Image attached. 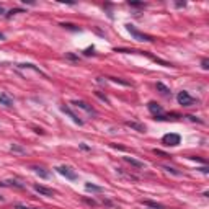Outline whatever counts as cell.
<instances>
[{"label": "cell", "mask_w": 209, "mask_h": 209, "mask_svg": "<svg viewBox=\"0 0 209 209\" xmlns=\"http://www.w3.org/2000/svg\"><path fill=\"white\" fill-rule=\"evenodd\" d=\"M0 186H7V183H2V182H0Z\"/></svg>", "instance_id": "obj_37"}, {"label": "cell", "mask_w": 209, "mask_h": 209, "mask_svg": "<svg viewBox=\"0 0 209 209\" xmlns=\"http://www.w3.org/2000/svg\"><path fill=\"white\" fill-rule=\"evenodd\" d=\"M17 13H25V10H23V8H11L8 13H5V17L7 18H11L13 15H17Z\"/></svg>", "instance_id": "obj_17"}, {"label": "cell", "mask_w": 209, "mask_h": 209, "mask_svg": "<svg viewBox=\"0 0 209 209\" xmlns=\"http://www.w3.org/2000/svg\"><path fill=\"white\" fill-rule=\"evenodd\" d=\"M80 147H82L83 150H90V147H88V146H85V144H82V146H80Z\"/></svg>", "instance_id": "obj_35"}, {"label": "cell", "mask_w": 209, "mask_h": 209, "mask_svg": "<svg viewBox=\"0 0 209 209\" xmlns=\"http://www.w3.org/2000/svg\"><path fill=\"white\" fill-rule=\"evenodd\" d=\"M61 111H62V113H66V114H69V116H70V118H72V121H74L75 124H79V126H82V124H83V121H82V119H80V118H79V116H77V114H75V113H74V111H72V110H70V108H69V106H67V104H66V106H61Z\"/></svg>", "instance_id": "obj_6"}, {"label": "cell", "mask_w": 209, "mask_h": 209, "mask_svg": "<svg viewBox=\"0 0 209 209\" xmlns=\"http://www.w3.org/2000/svg\"><path fill=\"white\" fill-rule=\"evenodd\" d=\"M162 142H163V146H167V147H176L182 142V137H180L178 134H175V132H168V134H165L162 137Z\"/></svg>", "instance_id": "obj_2"}, {"label": "cell", "mask_w": 209, "mask_h": 209, "mask_svg": "<svg viewBox=\"0 0 209 209\" xmlns=\"http://www.w3.org/2000/svg\"><path fill=\"white\" fill-rule=\"evenodd\" d=\"M21 2H23V3H30V5H34L33 0H21Z\"/></svg>", "instance_id": "obj_33"}, {"label": "cell", "mask_w": 209, "mask_h": 209, "mask_svg": "<svg viewBox=\"0 0 209 209\" xmlns=\"http://www.w3.org/2000/svg\"><path fill=\"white\" fill-rule=\"evenodd\" d=\"M162 168H163V170H167L168 173H173V175H176V176H180V175H182V172L175 170V168H172V167H167V165H163Z\"/></svg>", "instance_id": "obj_20"}, {"label": "cell", "mask_w": 209, "mask_h": 209, "mask_svg": "<svg viewBox=\"0 0 209 209\" xmlns=\"http://www.w3.org/2000/svg\"><path fill=\"white\" fill-rule=\"evenodd\" d=\"M201 172H203V173H207L209 168H207V167H203V168H201Z\"/></svg>", "instance_id": "obj_34"}, {"label": "cell", "mask_w": 209, "mask_h": 209, "mask_svg": "<svg viewBox=\"0 0 209 209\" xmlns=\"http://www.w3.org/2000/svg\"><path fill=\"white\" fill-rule=\"evenodd\" d=\"M157 90H160V93H163V95H170V88L165 87L163 83H160V82H157Z\"/></svg>", "instance_id": "obj_16"}, {"label": "cell", "mask_w": 209, "mask_h": 209, "mask_svg": "<svg viewBox=\"0 0 209 209\" xmlns=\"http://www.w3.org/2000/svg\"><path fill=\"white\" fill-rule=\"evenodd\" d=\"M186 118H188V119H190V121H196V123H203V121H201V119H199V118H196V116H193V114H188V116H186Z\"/></svg>", "instance_id": "obj_29"}, {"label": "cell", "mask_w": 209, "mask_h": 209, "mask_svg": "<svg viewBox=\"0 0 209 209\" xmlns=\"http://www.w3.org/2000/svg\"><path fill=\"white\" fill-rule=\"evenodd\" d=\"M3 38H5V36H3L2 33H0V39H3Z\"/></svg>", "instance_id": "obj_38"}, {"label": "cell", "mask_w": 209, "mask_h": 209, "mask_svg": "<svg viewBox=\"0 0 209 209\" xmlns=\"http://www.w3.org/2000/svg\"><path fill=\"white\" fill-rule=\"evenodd\" d=\"M18 67H21V69H33L34 72H38L39 75H43L44 79H47V75L44 74V72H43L41 69H38V67H36V66H33V64H18Z\"/></svg>", "instance_id": "obj_12"}, {"label": "cell", "mask_w": 209, "mask_h": 209, "mask_svg": "<svg viewBox=\"0 0 209 209\" xmlns=\"http://www.w3.org/2000/svg\"><path fill=\"white\" fill-rule=\"evenodd\" d=\"M15 209H30V207L25 206V204H15Z\"/></svg>", "instance_id": "obj_31"}, {"label": "cell", "mask_w": 209, "mask_h": 209, "mask_svg": "<svg viewBox=\"0 0 209 209\" xmlns=\"http://www.w3.org/2000/svg\"><path fill=\"white\" fill-rule=\"evenodd\" d=\"M147 108H149V111H150L152 114L155 116H162L163 114V110H162V106H160V104H157L155 101H149L147 103Z\"/></svg>", "instance_id": "obj_7"}, {"label": "cell", "mask_w": 209, "mask_h": 209, "mask_svg": "<svg viewBox=\"0 0 209 209\" xmlns=\"http://www.w3.org/2000/svg\"><path fill=\"white\" fill-rule=\"evenodd\" d=\"M61 26L67 28V30H70V31H80V28H79L77 25H72V23H62Z\"/></svg>", "instance_id": "obj_19"}, {"label": "cell", "mask_w": 209, "mask_h": 209, "mask_svg": "<svg viewBox=\"0 0 209 209\" xmlns=\"http://www.w3.org/2000/svg\"><path fill=\"white\" fill-rule=\"evenodd\" d=\"M0 201H3V198H2V196H0Z\"/></svg>", "instance_id": "obj_39"}, {"label": "cell", "mask_w": 209, "mask_h": 209, "mask_svg": "<svg viewBox=\"0 0 209 209\" xmlns=\"http://www.w3.org/2000/svg\"><path fill=\"white\" fill-rule=\"evenodd\" d=\"M72 104H74V106H77V108H82L83 111H87V113H90V114H96V111H95L88 103L83 101V100H74V101H72Z\"/></svg>", "instance_id": "obj_5"}, {"label": "cell", "mask_w": 209, "mask_h": 209, "mask_svg": "<svg viewBox=\"0 0 209 209\" xmlns=\"http://www.w3.org/2000/svg\"><path fill=\"white\" fill-rule=\"evenodd\" d=\"M201 67H203L204 70L209 69V61H207V59H203V62H201Z\"/></svg>", "instance_id": "obj_27"}, {"label": "cell", "mask_w": 209, "mask_h": 209, "mask_svg": "<svg viewBox=\"0 0 209 209\" xmlns=\"http://www.w3.org/2000/svg\"><path fill=\"white\" fill-rule=\"evenodd\" d=\"M66 56L69 59H72V61H79V57H77V56H74V54H66Z\"/></svg>", "instance_id": "obj_32"}, {"label": "cell", "mask_w": 209, "mask_h": 209, "mask_svg": "<svg viewBox=\"0 0 209 209\" xmlns=\"http://www.w3.org/2000/svg\"><path fill=\"white\" fill-rule=\"evenodd\" d=\"M126 30L129 31V33H131V36L136 39V41H147V43H152V41H154V38H152L150 34L140 33V31H137V30H136V28L132 26V25H129V23H127V25H126Z\"/></svg>", "instance_id": "obj_1"}, {"label": "cell", "mask_w": 209, "mask_h": 209, "mask_svg": "<svg viewBox=\"0 0 209 209\" xmlns=\"http://www.w3.org/2000/svg\"><path fill=\"white\" fill-rule=\"evenodd\" d=\"M124 160H126L129 165L136 167V168H146V163H144V162H139V160L132 159V157H124Z\"/></svg>", "instance_id": "obj_11"}, {"label": "cell", "mask_w": 209, "mask_h": 209, "mask_svg": "<svg viewBox=\"0 0 209 209\" xmlns=\"http://www.w3.org/2000/svg\"><path fill=\"white\" fill-rule=\"evenodd\" d=\"M191 160H196V162H201V163H206V160H203V159H199V157H190Z\"/></svg>", "instance_id": "obj_30"}, {"label": "cell", "mask_w": 209, "mask_h": 209, "mask_svg": "<svg viewBox=\"0 0 209 209\" xmlns=\"http://www.w3.org/2000/svg\"><path fill=\"white\" fill-rule=\"evenodd\" d=\"M124 124H126L127 127H131V129L137 131V132H144V131H146V126H144V124L136 123V121H124Z\"/></svg>", "instance_id": "obj_10"}, {"label": "cell", "mask_w": 209, "mask_h": 209, "mask_svg": "<svg viewBox=\"0 0 209 209\" xmlns=\"http://www.w3.org/2000/svg\"><path fill=\"white\" fill-rule=\"evenodd\" d=\"M0 104H3V106H7V108L13 106V98H11L8 93H0Z\"/></svg>", "instance_id": "obj_9"}, {"label": "cell", "mask_w": 209, "mask_h": 209, "mask_svg": "<svg viewBox=\"0 0 209 209\" xmlns=\"http://www.w3.org/2000/svg\"><path fill=\"white\" fill-rule=\"evenodd\" d=\"M33 170L36 172V175H39L41 178H49V172H46L41 167H33Z\"/></svg>", "instance_id": "obj_13"}, {"label": "cell", "mask_w": 209, "mask_h": 209, "mask_svg": "<svg viewBox=\"0 0 209 209\" xmlns=\"http://www.w3.org/2000/svg\"><path fill=\"white\" fill-rule=\"evenodd\" d=\"M10 150L11 152H18V154H25V149H23V147H20L18 146V144H11V146H10Z\"/></svg>", "instance_id": "obj_18"}, {"label": "cell", "mask_w": 209, "mask_h": 209, "mask_svg": "<svg viewBox=\"0 0 209 209\" xmlns=\"http://www.w3.org/2000/svg\"><path fill=\"white\" fill-rule=\"evenodd\" d=\"M154 154H155V155H160V157H163V159H167V157H170V155L167 154V152L160 150V149H154Z\"/></svg>", "instance_id": "obj_22"}, {"label": "cell", "mask_w": 209, "mask_h": 209, "mask_svg": "<svg viewBox=\"0 0 209 209\" xmlns=\"http://www.w3.org/2000/svg\"><path fill=\"white\" fill-rule=\"evenodd\" d=\"M5 13V8H3V5H0V15Z\"/></svg>", "instance_id": "obj_36"}, {"label": "cell", "mask_w": 209, "mask_h": 209, "mask_svg": "<svg viewBox=\"0 0 209 209\" xmlns=\"http://www.w3.org/2000/svg\"><path fill=\"white\" fill-rule=\"evenodd\" d=\"M93 51H95V47L90 46V47H87V49L83 51V54H85V56H92V54H93Z\"/></svg>", "instance_id": "obj_24"}, {"label": "cell", "mask_w": 209, "mask_h": 209, "mask_svg": "<svg viewBox=\"0 0 209 209\" xmlns=\"http://www.w3.org/2000/svg\"><path fill=\"white\" fill-rule=\"evenodd\" d=\"M95 95H96V96H98V98H101V100H103V101H106V103H110V100H108V98H106V96H104L103 93H100V92H95Z\"/></svg>", "instance_id": "obj_26"}, {"label": "cell", "mask_w": 209, "mask_h": 209, "mask_svg": "<svg viewBox=\"0 0 209 209\" xmlns=\"http://www.w3.org/2000/svg\"><path fill=\"white\" fill-rule=\"evenodd\" d=\"M56 170L59 172L62 176H66L67 180H70V182H74V180H77V173H75L74 170H72L70 167H66V165H61V167H57Z\"/></svg>", "instance_id": "obj_4"}, {"label": "cell", "mask_w": 209, "mask_h": 209, "mask_svg": "<svg viewBox=\"0 0 209 209\" xmlns=\"http://www.w3.org/2000/svg\"><path fill=\"white\" fill-rule=\"evenodd\" d=\"M34 190L38 191L39 195H43V196H54V195H56L54 190H51V188H46V186H43V185H34Z\"/></svg>", "instance_id": "obj_8"}, {"label": "cell", "mask_w": 209, "mask_h": 209, "mask_svg": "<svg viewBox=\"0 0 209 209\" xmlns=\"http://www.w3.org/2000/svg\"><path fill=\"white\" fill-rule=\"evenodd\" d=\"M7 185H13V186H17V188H23V185H21V183H18V182H13V180H10V182H7Z\"/></svg>", "instance_id": "obj_28"}, {"label": "cell", "mask_w": 209, "mask_h": 209, "mask_svg": "<svg viewBox=\"0 0 209 209\" xmlns=\"http://www.w3.org/2000/svg\"><path fill=\"white\" fill-rule=\"evenodd\" d=\"M146 206H149V207H152V209H165L162 206V204H159V203H155V201H142Z\"/></svg>", "instance_id": "obj_15"}, {"label": "cell", "mask_w": 209, "mask_h": 209, "mask_svg": "<svg viewBox=\"0 0 209 209\" xmlns=\"http://www.w3.org/2000/svg\"><path fill=\"white\" fill-rule=\"evenodd\" d=\"M110 80H113V82H118V83H121V85H126V87L131 85L129 82H126V80H121V79H118V77H110Z\"/></svg>", "instance_id": "obj_21"}, {"label": "cell", "mask_w": 209, "mask_h": 209, "mask_svg": "<svg viewBox=\"0 0 209 209\" xmlns=\"http://www.w3.org/2000/svg\"><path fill=\"white\" fill-rule=\"evenodd\" d=\"M85 190L87 191H93V193H101L103 188L101 186H96V185H92V183H85Z\"/></svg>", "instance_id": "obj_14"}, {"label": "cell", "mask_w": 209, "mask_h": 209, "mask_svg": "<svg viewBox=\"0 0 209 209\" xmlns=\"http://www.w3.org/2000/svg\"><path fill=\"white\" fill-rule=\"evenodd\" d=\"M83 203H87L88 204V206H96V204H98V203H96V201H93V199H88V198H83Z\"/></svg>", "instance_id": "obj_23"}, {"label": "cell", "mask_w": 209, "mask_h": 209, "mask_svg": "<svg viewBox=\"0 0 209 209\" xmlns=\"http://www.w3.org/2000/svg\"><path fill=\"white\" fill-rule=\"evenodd\" d=\"M176 100H178V103L182 104V106H193V104H195V98L185 90L176 95Z\"/></svg>", "instance_id": "obj_3"}, {"label": "cell", "mask_w": 209, "mask_h": 209, "mask_svg": "<svg viewBox=\"0 0 209 209\" xmlns=\"http://www.w3.org/2000/svg\"><path fill=\"white\" fill-rule=\"evenodd\" d=\"M129 5L131 7H146V3H144V2H131V0H129Z\"/></svg>", "instance_id": "obj_25"}]
</instances>
